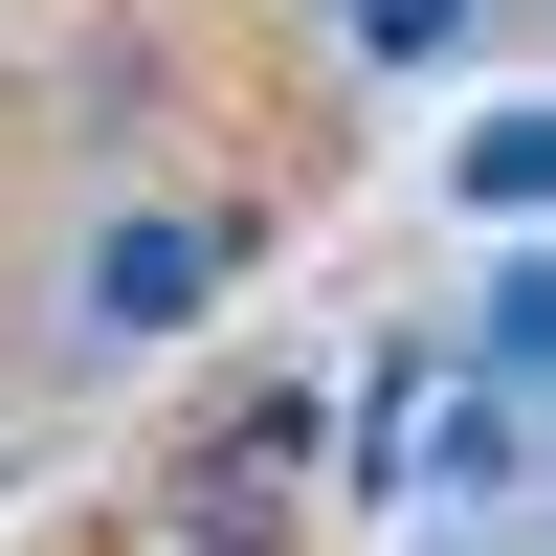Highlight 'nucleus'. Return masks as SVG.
Wrapping results in <instances>:
<instances>
[{"mask_svg":"<svg viewBox=\"0 0 556 556\" xmlns=\"http://www.w3.org/2000/svg\"><path fill=\"white\" fill-rule=\"evenodd\" d=\"M312 468H334V401H312V379H245V401L156 468V556H290Z\"/></svg>","mask_w":556,"mask_h":556,"instance_id":"nucleus-1","label":"nucleus"},{"mask_svg":"<svg viewBox=\"0 0 556 556\" xmlns=\"http://www.w3.org/2000/svg\"><path fill=\"white\" fill-rule=\"evenodd\" d=\"M223 290H245V201H112L67 245V356H156V334H201Z\"/></svg>","mask_w":556,"mask_h":556,"instance_id":"nucleus-2","label":"nucleus"},{"mask_svg":"<svg viewBox=\"0 0 556 556\" xmlns=\"http://www.w3.org/2000/svg\"><path fill=\"white\" fill-rule=\"evenodd\" d=\"M379 468H424V490H445V513H490V490H513V468H534V379H490V356H468V379H445V401H424V445H379Z\"/></svg>","mask_w":556,"mask_h":556,"instance_id":"nucleus-3","label":"nucleus"},{"mask_svg":"<svg viewBox=\"0 0 556 556\" xmlns=\"http://www.w3.org/2000/svg\"><path fill=\"white\" fill-rule=\"evenodd\" d=\"M445 178H468V223H534V201H556V112H468Z\"/></svg>","mask_w":556,"mask_h":556,"instance_id":"nucleus-4","label":"nucleus"},{"mask_svg":"<svg viewBox=\"0 0 556 556\" xmlns=\"http://www.w3.org/2000/svg\"><path fill=\"white\" fill-rule=\"evenodd\" d=\"M468 356H490V379H556V267H534V245L490 267V312H468Z\"/></svg>","mask_w":556,"mask_h":556,"instance_id":"nucleus-5","label":"nucleus"},{"mask_svg":"<svg viewBox=\"0 0 556 556\" xmlns=\"http://www.w3.org/2000/svg\"><path fill=\"white\" fill-rule=\"evenodd\" d=\"M334 23H356V67H445V45L490 23V0H334Z\"/></svg>","mask_w":556,"mask_h":556,"instance_id":"nucleus-6","label":"nucleus"},{"mask_svg":"<svg viewBox=\"0 0 556 556\" xmlns=\"http://www.w3.org/2000/svg\"><path fill=\"white\" fill-rule=\"evenodd\" d=\"M490 556H513V534H490Z\"/></svg>","mask_w":556,"mask_h":556,"instance_id":"nucleus-7","label":"nucleus"}]
</instances>
